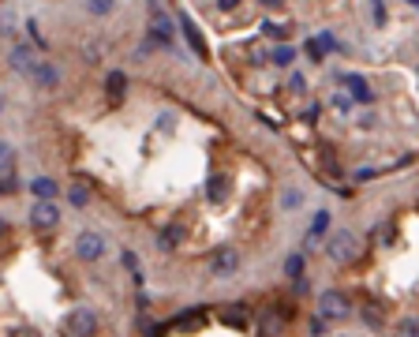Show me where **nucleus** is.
I'll return each mask as SVG.
<instances>
[{"mask_svg": "<svg viewBox=\"0 0 419 337\" xmlns=\"http://www.w3.org/2000/svg\"><path fill=\"white\" fill-rule=\"evenodd\" d=\"M326 255H330V262H337V266L352 262V259L359 255V240H356V233H348V229L330 233V236H326Z\"/></svg>", "mask_w": 419, "mask_h": 337, "instance_id": "1", "label": "nucleus"}, {"mask_svg": "<svg viewBox=\"0 0 419 337\" xmlns=\"http://www.w3.org/2000/svg\"><path fill=\"white\" fill-rule=\"evenodd\" d=\"M94 330H98V315L90 307H75L64 318V334L68 337H94Z\"/></svg>", "mask_w": 419, "mask_h": 337, "instance_id": "2", "label": "nucleus"}, {"mask_svg": "<svg viewBox=\"0 0 419 337\" xmlns=\"http://www.w3.org/2000/svg\"><path fill=\"white\" fill-rule=\"evenodd\" d=\"M210 270H213V277H232L240 270V251L236 248H217L210 255Z\"/></svg>", "mask_w": 419, "mask_h": 337, "instance_id": "3", "label": "nucleus"}, {"mask_svg": "<svg viewBox=\"0 0 419 337\" xmlns=\"http://www.w3.org/2000/svg\"><path fill=\"white\" fill-rule=\"evenodd\" d=\"M319 311H322V318H333V322H341V318L352 315V304H348V296H344V293H326V296L319 300Z\"/></svg>", "mask_w": 419, "mask_h": 337, "instance_id": "4", "label": "nucleus"}, {"mask_svg": "<svg viewBox=\"0 0 419 337\" xmlns=\"http://www.w3.org/2000/svg\"><path fill=\"white\" fill-rule=\"evenodd\" d=\"M57 221H60L57 203H53V199H38V203H34V210H30V225H34V229H53Z\"/></svg>", "mask_w": 419, "mask_h": 337, "instance_id": "5", "label": "nucleus"}, {"mask_svg": "<svg viewBox=\"0 0 419 337\" xmlns=\"http://www.w3.org/2000/svg\"><path fill=\"white\" fill-rule=\"evenodd\" d=\"M26 75L34 79V86H38V90H57V86H60V71L53 68L49 60H38L30 71H26Z\"/></svg>", "mask_w": 419, "mask_h": 337, "instance_id": "6", "label": "nucleus"}, {"mask_svg": "<svg viewBox=\"0 0 419 337\" xmlns=\"http://www.w3.org/2000/svg\"><path fill=\"white\" fill-rule=\"evenodd\" d=\"M75 251H79L82 262H94V259H101V251H105V240H101L98 233H82L75 240Z\"/></svg>", "mask_w": 419, "mask_h": 337, "instance_id": "7", "label": "nucleus"}, {"mask_svg": "<svg viewBox=\"0 0 419 337\" xmlns=\"http://www.w3.org/2000/svg\"><path fill=\"white\" fill-rule=\"evenodd\" d=\"M180 30H184V38H188V42H191V49H195V57H199V60H206V57H210V49H206V42H202V34H199V26H195V23L188 19V15H184V19H180Z\"/></svg>", "mask_w": 419, "mask_h": 337, "instance_id": "8", "label": "nucleus"}, {"mask_svg": "<svg viewBox=\"0 0 419 337\" xmlns=\"http://www.w3.org/2000/svg\"><path fill=\"white\" fill-rule=\"evenodd\" d=\"M150 19H154V38L161 42V45H169L172 42V23H169V15H161V8H150Z\"/></svg>", "mask_w": 419, "mask_h": 337, "instance_id": "9", "label": "nucleus"}, {"mask_svg": "<svg viewBox=\"0 0 419 337\" xmlns=\"http://www.w3.org/2000/svg\"><path fill=\"white\" fill-rule=\"evenodd\" d=\"M8 64H12L15 71H30L34 64H38V57H34V49H30V45H15V49H12V57H8Z\"/></svg>", "mask_w": 419, "mask_h": 337, "instance_id": "10", "label": "nucleus"}, {"mask_svg": "<svg viewBox=\"0 0 419 337\" xmlns=\"http://www.w3.org/2000/svg\"><path fill=\"white\" fill-rule=\"evenodd\" d=\"M359 315H363V322H367L371 330H382V326H386V315H382V307L375 304V300H363Z\"/></svg>", "mask_w": 419, "mask_h": 337, "instance_id": "11", "label": "nucleus"}, {"mask_svg": "<svg viewBox=\"0 0 419 337\" xmlns=\"http://www.w3.org/2000/svg\"><path fill=\"white\" fill-rule=\"evenodd\" d=\"M344 83H348V90H352V98H356V102H363V105H367V102H375V90L367 86V79H359V75H348V79H344Z\"/></svg>", "mask_w": 419, "mask_h": 337, "instance_id": "12", "label": "nucleus"}, {"mask_svg": "<svg viewBox=\"0 0 419 337\" xmlns=\"http://www.w3.org/2000/svg\"><path fill=\"white\" fill-rule=\"evenodd\" d=\"M105 90H109V98H113V102H120V98H124V90H127V79H124V71H109V79H105Z\"/></svg>", "mask_w": 419, "mask_h": 337, "instance_id": "13", "label": "nucleus"}, {"mask_svg": "<svg viewBox=\"0 0 419 337\" xmlns=\"http://www.w3.org/2000/svg\"><path fill=\"white\" fill-rule=\"evenodd\" d=\"M206 195L213 199V203H225V199H229V176H210Z\"/></svg>", "mask_w": 419, "mask_h": 337, "instance_id": "14", "label": "nucleus"}, {"mask_svg": "<svg viewBox=\"0 0 419 337\" xmlns=\"http://www.w3.org/2000/svg\"><path fill=\"white\" fill-rule=\"evenodd\" d=\"M30 191H34V195H38V199H53V195H57V180H49V176H38V180H30Z\"/></svg>", "mask_w": 419, "mask_h": 337, "instance_id": "15", "label": "nucleus"}, {"mask_svg": "<svg viewBox=\"0 0 419 337\" xmlns=\"http://www.w3.org/2000/svg\"><path fill=\"white\" fill-rule=\"evenodd\" d=\"M180 240H184V225H169V229L161 233V240H157V244H161L165 251H172L176 244H180Z\"/></svg>", "mask_w": 419, "mask_h": 337, "instance_id": "16", "label": "nucleus"}, {"mask_svg": "<svg viewBox=\"0 0 419 337\" xmlns=\"http://www.w3.org/2000/svg\"><path fill=\"white\" fill-rule=\"evenodd\" d=\"M285 274L292 277V281H300V277H303V255H288V262H285Z\"/></svg>", "mask_w": 419, "mask_h": 337, "instance_id": "17", "label": "nucleus"}, {"mask_svg": "<svg viewBox=\"0 0 419 337\" xmlns=\"http://www.w3.org/2000/svg\"><path fill=\"white\" fill-rule=\"evenodd\" d=\"M397 337H419V318H400V322H397Z\"/></svg>", "mask_w": 419, "mask_h": 337, "instance_id": "18", "label": "nucleus"}, {"mask_svg": "<svg viewBox=\"0 0 419 337\" xmlns=\"http://www.w3.org/2000/svg\"><path fill=\"white\" fill-rule=\"evenodd\" d=\"M292 57H296L292 45H277V49H274V64H277V68H288V64H292Z\"/></svg>", "mask_w": 419, "mask_h": 337, "instance_id": "19", "label": "nucleus"}, {"mask_svg": "<svg viewBox=\"0 0 419 337\" xmlns=\"http://www.w3.org/2000/svg\"><path fill=\"white\" fill-rule=\"evenodd\" d=\"M87 8H90V15H109L116 8V0H87Z\"/></svg>", "mask_w": 419, "mask_h": 337, "instance_id": "20", "label": "nucleus"}, {"mask_svg": "<svg viewBox=\"0 0 419 337\" xmlns=\"http://www.w3.org/2000/svg\"><path fill=\"white\" fill-rule=\"evenodd\" d=\"M124 266L135 274V281H143V270H139V259H135V251H124Z\"/></svg>", "mask_w": 419, "mask_h": 337, "instance_id": "21", "label": "nucleus"}, {"mask_svg": "<svg viewBox=\"0 0 419 337\" xmlns=\"http://www.w3.org/2000/svg\"><path fill=\"white\" fill-rule=\"evenodd\" d=\"M307 53H311V60H319V64H322V57H326V49H322V42H319V38L307 42Z\"/></svg>", "mask_w": 419, "mask_h": 337, "instance_id": "22", "label": "nucleus"}, {"mask_svg": "<svg viewBox=\"0 0 419 337\" xmlns=\"http://www.w3.org/2000/svg\"><path fill=\"white\" fill-rule=\"evenodd\" d=\"M8 337H42V334H38V330H30V326H15V330L8 334Z\"/></svg>", "mask_w": 419, "mask_h": 337, "instance_id": "23", "label": "nucleus"}, {"mask_svg": "<svg viewBox=\"0 0 419 337\" xmlns=\"http://www.w3.org/2000/svg\"><path fill=\"white\" fill-rule=\"evenodd\" d=\"M71 203H75V206H87V188H71Z\"/></svg>", "mask_w": 419, "mask_h": 337, "instance_id": "24", "label": "nucleus"}, {"mask_svg": "<svg viewBox=\"0 0 419 337\" xmlns=\"http://www.w3.org/2000/svg\"><path fill=\"white\" fill-rule=\"evenodd\" d=\"M285 26H274V23H266V38H285Z\"/></svg>", "mask_w": 419, "mask_h": 337, "instance_id": "25", "label": "nucleus"}, {"mask_svg": "<svg viewBox=\"0 0 419 337\" xmlns=\"http://www.w3.org/2000/svg\"><path fill=\"white\" fill-rule=\"evenodd\" d=\"M319 42H322V49H337V42H333V34H319Z\"/></svg>", "mask_w": 419, "mask_h": 337, "instance_id": "26", "label": "nucleus"}, {"mask_svg": "<svg viewBox=\"0 0 419 337\" xmlns=\"http://www.w3.org/2000/svg\"><path fill=\"white\" fill-rule=\"evenodd\" d=\"M292 90H296V94H303V90H307V83H303V75H292Z\"/></svg>", "mask_w": 419, "mask_h": 337, "instance_id": "27", "label": "nucleus"}, {"mask_svg": "<svg viewBox=\"0 0 419 337\" xmlns=\"http://www.w3.org/2000/svg\"><path fill=\"white\" fill-rule=\"evenodd\" d=\"M221 12H232V8H240V0H217Z\"/></svg>", "mask_w": 419, "mask_h": 337, "instance_id": "28", "label": "nucleus"}, {"mask_svg": "<svg viewBox=\"0 0 419 337\" xmlns=\"http://www.w3.org/2000/svg\"><path fill=\"white\" fill-rule=\"evenodd\" d=\"M262 4H281V0H262Z\"/></svg>", "mask_w": 419, "mask_h": 337, "instance_id": "29", "label": "nucleus"}, {"mask_svg": "<svg viewBox=\"0 0 419 337\" xmlns=\"http://www.w3.org/2000/svg\"><path fill=\"white\" fill-rule=\"evenodd\" d=\"M408 4H412V8H419V0H408Z\"/></svg>", "mask_w": 419, "mask_h": 337, "instance_id": "30", "label": "nucleus"}]
</instances>
